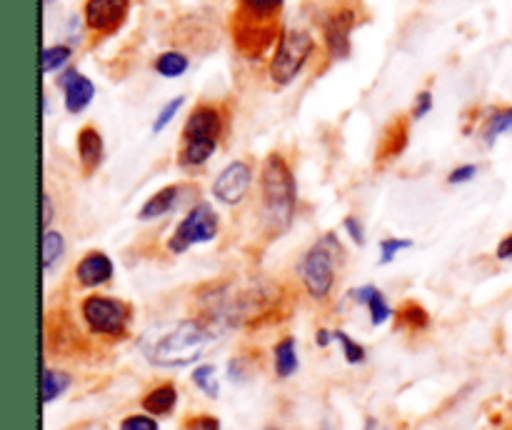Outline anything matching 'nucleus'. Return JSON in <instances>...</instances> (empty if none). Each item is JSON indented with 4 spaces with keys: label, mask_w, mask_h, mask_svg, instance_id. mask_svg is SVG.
Returning a JSON list of instances; mask_svg holds the SVG:
<instances>
[{
    "label": "nucleus",
    "mask_w": 512,
    "mask_h": 430,
    "mask_svg": "<svg viewBox=\"0 0 512 430\" xmlns=\"http://www.w3.org/2000/svg\"><path fill=\"white\" fill-rule=\"evenodd\" d=\"M358 15L353 8H338L323 20V35H325V48L333 60H345L350 55V35H353Z\"/></svg>",
    "instance_id": "9"
},
{
    "label": "nucleus",
    "mask_w": 512,
    "mask_h": 430,
    "mask_svg": "<svg viewBox=\"0 0 512 430\" xmlns=\"http://www.w3.org/2000/svg\"><path fill=\"white\" fill-rule=\"evenodd\" d=\"M45 3H53V0H45Z\"/></svg>",
    "instance_id": "39"
},
{
    "label": "nucleus",
    "mask_w": 512,
    "mask_h": 430,
    "mask_svg": "<svg viewBox=\"0 0 512 430\" xmlns=\"http://www.w3.org/2000/svg\"><path fill=\"white\" fill-rule=\"evenodd\" d=\"M65 253V238L58 230H43V270H50Z\"/></svg>",
    "instance_id": "24"
},
{
    "label": "nucleus",
    "mask_w": 512,
    "mask_h": 430,
    "mask_svg": "<svg viewBox=\"0 0 512 430\" xmlns=\"http://www.w3.org/2000/svg\"><path fill=\"white\" fill-rule=\"evenodd\" d=\"M183 103H185V98H183V95H178V98H173V100H170V103L163 105V110H160V113H158V118L153 120V133L155 135L163 133V130L168 128L170 123H173L175 115H178L180 108H183Z\"/></svg>",
    "instance_id": "28"
},
{
    "label": "nucleus",
    "mask_w": 512,
    "mask_h": 430,
    "mask_svg": "<svg viewBox=\"0 0 512 430\" xmlns=\"http://www.w3.org/2000/svg\"><path fill=\"white\" fill-rule=\"evenodd\" d=\"M495 258H498V260H512V233H508L503 240H500L498 248H495Z\"/></svg>",
    "instance_id": "35"
},
{
    "label": "nucleus",
    "mask_w": 512,
    "mask_h": 430,
    "mask_svg": "<svg viewBox=\"0 0 512 430\" xmlns=\"http://www.w3.org/2000/svg\"><path fill=\"white\" fill-rule=\"evenodd\" d=\"M80 315L88 330L100 338H125L130 328V308L113 295H88L80 303Z\"/></svg>",
    "instance_id": "4"
},
{
    "label": "nucleus",
    "mask_w": 512,
    "mask_h": 430,
    "mask_svg": "<svg viewBox=\"0 0 512 430\" xmlns=\"http://www.w3.org/2000/svg\"><path fill=\"white\" fill-rule=\"evenodd\" d=\"M400 320H403L405 325H410V328L420 330V328H428L430 318H428V310L420 308L418 303H408L403 310H400Z\"/></svg>",
    "instance_id": "30"
},
{
    "label": "nucleus",
    "mask_w": 512,
    "mask_h": 430,
    "mask_svg": "<svg viewBox=\"0 0 512 430\" xmlns=\"http://www.w3.org/2000/svg\"><path fill=\"white\" fill-rule=\"evenodd\" d=\"M343 255V245L333 233L315 240L313 248L303 255L300 263V278H303L305 290L313 300H328L335 288V265Z\"/></svg>",
    "instance_id": "3"
},
{
    "label": "nucleus",
    "mask_w": 512,
    "mask_h": 430,
    "mask_svg": "<svg viewBox=\"0 0 512 430\" xmlns=\"http://www.w3.org/2000/svg\"><path fill=\"white\" fill-rule=\"evenodd\" d=\"M218 145L220 143H215V140H190V143H183V148L178 153V165L185 170L203 168L215 155Z\"/></svg>",
    "instance_id": "17"
},
{
    "label": "nucleus",
    "mask_w": 512,
    "mask_h": 430,
    "mask_svg": "<svg viewBox=\"0 0 512 430\" xmlns=\"http://www.w3.org/2000/svg\"><path fill=\"white\" fill-rule=\"evenodd\" d=\"M333 338H335V333H330V330H318V333H315V343H318L320 348H328L330 340Z\"/></svg>",
    "instance_id": "37"
},
{
    "label": "nucleus",
    "mask_w": 512,
    "mask_h": 430,
    "mask_svg": "<svg viewBox=\"0 0 512 430\" xmlns=\"http://www.w3.org/2000/svg\"><path fill=\"white\" fill-rule=\"evenodd\" d=\"M118 430H160V425L150 413H133L120 420Z\"/></svg>",
    "instance_id": "31"
},
{
    "label": "nucleus",
    "mask_w": 512,
    "mask_h": 430,
    "mask_svg": "<svg viewBox=\"0 0 512 430\" xmlns=\"http://www.w3.org/2000/svg\"><path fill=\"white\" fill-rule=\"evenodd\" d=\"M405 143H408V125H405L403 120H395V123L388 128V133H385L383 148H380L378 158L380 155H383V160L395 158L398 153H403Z\"/></svg>",
    "instance_id": "20"
},
{
    "label": "nucleus",
    "mask_w": 512,
    "mask_h": 430,
    "mask_svg": "<svg viewBox=\"0 0 512 430\" xmlns=\"http://www.w3.org/2000/svg\"><path fill=\"white\" fill-rule=\"evenodd\" d=\"M193 383L200 393H205L208 398H218L220 395V383H218V368L213 363H200L193 370Z\"/></svg>",
    "instance_id": "23"
},
{
    "label": "nucleus",
    "mask_w": 512,
    "mask_h": 430,
    "mask_svg": "<svg viewBox=\"0 0 512 430\" xmlns=\"http://www.w3.org/2000/svg\"><path fill=\"white\" fill-rule=\"evenodd\" d=\"M505 133H512V105L510 108H500L495 113H490V118L483 125V140L488 145H493L495 140L503 138Z\"/></svg>",
    "instance_id": "19"
},
{
    "label": "nucleus",
    "mask_w": 512,
    "mask_h": 430,
    "mask_svg": "<svg viewBox=\"0 0 512 430\" xmlns=\"http://www.w3.org/2000/svg\"><path fill=\"white\" fill-rule=\"evenodd\" d=\"M335 340L340 343V348H343V358L348 360L350 365L365 363V348L358 343V340L350 338L345 330H338V333H335Z\"/></svg>",
    "instance_id": "27"
},
{
    "label": "nucleus",
    "mask_w": 512,
    "mask_h": 430,
    "mask_svg": "<svg viewBox=\"0 0 512 430\" xmlns=\"http://www.w3.org/2000/svg\"><path fill=\"white\" fill-rule=\"evenodd\" d=\"M50 223H53V200L50 195H43V230H50Z\"/></svg>",
    "instance_id": "36"
},
{
    "label": "nucleus",
    "mask_w": 512,
    "mask_h": 430,
    "mask_svg": "<svg viewBox=\"0 0 512 430\" xmlns=\"http://www.w3.org/2000/svg\"><path fill=\"white\" fill-rule=\"evenodd\" d=\"M430 110H433V93H430V90H423V93H418V98H415L413 120L425 118V115H428Z\"/></svg>",
    "instance_id": "33"
},
{
    "label": "nucleus",
    "mask_w": 512,
    "mask_h": 430,
    "mask_svg": "<svg viewBox=\"0 0 512 430\" xmlns=\"http://www.w3.org/2000/svg\"><path fill=\"white\" fill-rule=\"evenodd\" d=\"M343 228H345V233L353 238V243H358V245L365 243V228H363V223H360V218L348 215V218L343 220Z\"/></svg>",
    "instance_id": "34"
},
{
    "label": "nucleus",
    "mask_w": 512,
    "mask_h": 430,
    "mask_svg": "<svg viewBox=\"0 0 512 430\" xmlns=\"http://www.w3.org/2000/svg\"><path fill=\"white\" fill-rule=\"evenodd\" d=\"M315 50V40L308 30H285L278 40L273 60H270V78L275 85L285 88L293 83L308 65Z\"/></svg>",
    "instance_id": "5"
},
{
    "label": "nucleus",
    "mask_w": 512,
    "mask_h": 430,
    "mask_svg": "<svg viewBox=\"0 0 512 430\" xmlns=\"http://www.w3.org/2000/svg\"><path fill=\"white\" fill-rule=\"evenodd\" d=\"M55 85L63 90V103H65V110H68L70 115L83 113V110L88 108L95 98L93 80L75 68H65L63 73L58 75V80H55Z\"/></svg>",
    "instance_id": "11"
},
{
    "label": "nucleus",
    "mask_w": 512,
    "mask_h": 430,
    "mask_svg": "<svg viewBox=\"0 0 512 430\" xmlns=\"http://www.w3.org/2000/svg\"><path fill=\"white\" fill-rule=\"evenodd\" d=\"M273 365H275V375L278 378H293L300 368L298 360V350H295V338H283L273 350Z\"/></svg>",
    "instance_id": "18"
},
{
    "label": "nucleus",
    "mask_w": 512,
    "mask_h": 430,
    "mask_svg": "<svg viewBox=\"0 0 512 430\" xmlns=\"http://www.w3.org/2000/svg\"><path fill=\"white\" fill-rule=\"evenodd\" d=\"M185 185H168V188L158 190V193H153L148 198V203L140 208L138 218L140 220H155V218H163V215L173 213L175 208H178V203L183 200V193H185Z\"/></svg>",
    "instance_id": "14"
},
{
    "label": "nucleus",
    "mask_w": 512,
    "mask_h": 430,
    "mask_svg": "<svg viewBox=\"0 0 512 430\" xmlns=\"http://www.w3.org/2000/svg\"><path fill=\"white\" fill-rule=\"evenodd\" d=\"M190 60L185 53H178V50H168V53H160L155 58V70H158L163 78H180V75L188 70Z\"/></svg>",
    "instance_id": "22"
},
{
    "label": "nucleus",
    "mask_w": 512,
    "mask_h": 430,
    "mask_svg": "<svg viewBox=\"0 0 512 430\" xmlns=\"http://www.w3.org/2000/svg\"><path fill=\"white\" fill-rule=\"evenodd\" d=\"M70 388V375L65 370L45 368L43 373V403L50 405L53 400H58L60 395H65V390Z\"/></svg>",
    "instance_id": "21"
},
{
    "label": "nucleus",
    "mask_w": 512,
    "mask_h": 430,
    "mask_svg": "<svg viewBox=\"0 0 512 430\" xmlns=\"http://www.w3.org/2000/svg\"><path fill=\"white\" fill-rule=\"evenodd\" d=\"M250 185H253V168L245 160H235L225 165L223 173L215 178L213 198L223 205H238L245 200Z\"/></svg>",
    "instance_id": "8"
},
{
    "label": "nucleus",
    "mask_w": 512,
    "mask_h": 430,
    "mask_svg": "<svg viewBox=\"0 0 512 430\" xmlns=\"http://www.w3.org/2000/svg\"><path fill=\"white\" fill-rule=\"evenodd\" d=\"M478 165L475 163H465V165H460V168H455L453 173L448 175V183L450 185H463V183H470V180L475 178V175H478Z\"/></svg>",
    "instance_id": "32"
},
{
    "label": "nucleus",
    "mask_w": 512,
    "mask_h": 430,
    "mask_svg": "<svg viewBox=\"0 0 512 430\" xmlns=\"http://www.w3.org/2000/svg\"><path fill=\"white\" fill-rule=\"evenodd\" d=\"M260 188H263V218L273 233H285L295 218L298 208V185L288 160L280 153H270L260 170Z\"/></svg>",
    "instance_id": "1"
},
{
    "label": "nucleus",
    "mask_w": 512,
    "mask_h": 430,
    "mask_svg": "<svg viewBox=\"0 0 512 430\" xmlns=\"http://www.w3.org/2000/svg\"><path fill=\"white\" fill-rule=\"evenodd\" d=\"M178 405V388L173 383H160L153 390H148L143 398V410L153 418H165Z\"/></svg>",
    "instance_id": "15"
},
{
    "label": "nucleus",
    "mask_w": 512,
    "mask_h": 430,
    "mask_svg": "<svg viewBox=\"0 0 512 430\" xmlns=\"http://www.w3.org/2000/svg\"><path fill=\"white\" fill-rule=\"evenodd\" d=\"M225 130V118L223 110L218 105L200 103L195 105L193 113L188 115L183 125V143H190V140H215L220 143V135Z\"/></svg>",
    "instance_id": "10"
},
{
    "label": "nucleus",
    "mask_w": 512,
    "mask_h": 430,
    "mask_svg": "<svg viewBox=\"0 0 512 430\" xmlns=\"http://www.w3.org/2000/svg\"><path fill=\"white\" fill-rule=\"evenodd\" d=\"M353 300H358V303L368 305V313H370V323L373 325H383L385 320L393 315V308H390V303L385 300V295L380 293L375 285H363V288L353 290Z\"/></svg>",
    "instance_id": "16"
},
{
    "label": "nucleus",
    "mask_w": 512,
    "mask_h": 430,
    "mask_svg": "<svg viewBox=\"0 0 512 430\" xmlns=\"http://www.w3.org/2000/svg\"><path fill=\"white\" fill-rule=\"evenodd\" d=\"M413 248L410 238H383L380 240V263H393L400 250Z\"/></svg>",
    "instance_id": "29"
},
{
    "label": "nucleus",
    "mask_w": 512,
    "mask_h": 430,
    "mask_svg": "<svg viewBox=\"0 0 512 430\" xmlns=\"http://www.w3.org/2000/svg\"><path fill=\"white\" fill-rule=\"evenodd\" d=\"M78 158L85 175H93L95 170L103 165L105 143L103 135H100L93 125H85V128L78 130Z\"/></svg>",
    "instance_id": "13"
},
{
    "label": "nucleus",
    "mask_w": 512,
    "mask_h": 430,
    "mask_svg": "<svg viewBox=\"0 0 512 430\" xmlns=\"http://www.w3.org/2000/svg\"><path fill=\"white\" fill-rule=\"evenodd\" d=\"M210 340V330L200 320L188 318L160 335L150 348H145V355L158 368H185L203 358Z\"/></svg>",
    "instance_id": "2"
},
{
    "label": "nucleus",
    "mask_w": 512,
    "mask_h": 430,
    "mask_svg": "<svg viewBox=\"0 0 512 430\" xmlns=\"http://www.w3.org/2000/svg\"><path fill=\"white\" fill-rule=\"evenodd\" d=\"M365 430H388V428H385L378 418H368L365 420Z\"/></svg>",
    "instance_id": "38"
},
{
    "label": "nucleus",
    "mask_w": 512,
    "mask_h": 430,
    "mask_svg": "<svg viewBox=\"0 0 512 430\" xmlns=\"http://www.w3.org/2000/svg\"><path fill=\"white\" fill-rule=\"evenodd\" d=\"M73 50L70 45H48L43 50V73H53V70H60L70 60Z\"/></svg>",
    "instance_id": "26"
},
{
    "label": "nucleus",
    "mask_w": 512,
    "mask_h": 430,
    "mask_svg": "<svg viewBox=\"0 0 512 430\" xmlns=\"http://www.w3.org/2000/svg\"><path fill=\"white\" fill-rule=\"evenodd\" d=\"M115 273V265L110 260L108 253L103 250H90L80 258V263L75 265V280H78L83 288H100V285L110 283Z\"/></svg>",
    "instance_id": "12"
},
{
    "label": "nucleus",
    "mask_w": 512,
    "mask_h": 430,
    "mask_svg": "<svg viewBox=\"0 0 512 430\" xmlns=\"http://www.w3.org/2000/svg\"><path fill=\"white\" fill-rule=\"evenodd\" d=\"M283 5L285 0H240L238 10L250 15H263V18H280Z\"/></svg>",
    "instance_id": "25"
},
{
    "label": "nucleus",
    "mask_w": 512,
    "mask_h": 430,
    "mask_svg": "<svg viewBox=\"0 0 512 430\" xmlns=\"http://www.w3.org/2000/svg\"><path fill=\"white\" fill-rule=\"evenodd\" d=\"M218 230H220L218 213L213 210V205L200 200V203H195L193 208L188 210V215H185V218L180 220L178 228H175L173 238L168 240L170 253L180 255L185 253V250L193 248V245L210 243V240H215Z\"/></svg>",
    "instance_id": "6"
},
{
    "label": "nucleus",
    "mask_w": 512,
    "mask_h": 430,
    "mask_svg": "<svg viewBox=\"0 0 512 430\" xmlns=\"http://www.w3.org/2000/svg\"><path fill=\"white\" fill-rule=\"evenodd\" d=\"M133 0H85L83 20L98 35H113L128 20Z\"/></svg>",
    "instance_id": "7"
}]
</instances>
